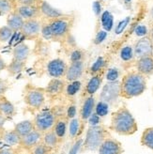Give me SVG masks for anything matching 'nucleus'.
<instances>
[{
    "label": "nucleus",
    "mask_w": 153,
    "mask_h": 154,
    "mask_svg": "<svg viewBox=\"0 0 153 154\" xmlns=\"http://www.w3.org/2000/svg\"><path fill=\"white\" fill-rule=\"evenodd\" d=\"M109 129L119 135L130 136L138 131V125L131 111L126 106H121L112 113Z\"/></svg>",
    "instance_id": "1"
},
{
    "label": "nucleus",
    "mask_w": 153,
    "mask_h": 154,
    "mask_svg": "<svg viewBox=\"0 0 153 154\" xmlns=\"http://www.w3.org/2000/svg\"><path fill=\"white\" fill-rule=\"evenodd\" d=\"M147 89V77L137 71L127 72L120 81V97L133 99L141 96Z\"/></svg>",
    "instance_id": "2"
},
{
    "label": "nucleus",
    "mask_w": 153,
    "mask_h": 154,
    "mask_svg": "<svg viewBox=\"0 0 153 154\" xmlns=\"http://www.w3.org/2000/svg\"><path fill=\"white\" fill-rule=\"evenodd\" d=\"M110 137L109 131L105 126L100 124L96 126H89L87 130L86 138L84 139L82 149L88 151H96L106 138Z\"/></svg>",
    "instance_id": "3"
},
{
    "label": "nucleus",
    "mask_w": 153,
    "mask_h": 154,
    "mask_svg": "<svg viewBox=\"0 0 153 154\" xmlns=\"http://www.w3.org/2000/svg\"><path fill=\"white\" fill-rule=\"evenodd\" d=\"M23 98L28 108L32 110H41L45 103L46 94L44 88L36 87L32 84H27L24 88Z\"/></svg>",
    "instance_id": "4"
},
{
    "label": "nucleus",
    "mask_w": 153,
    "mask_h": 154,
    "mask_svg": "<svg viewBox=\"0 0 153 154\" xmlns=\"http://www.w3.org/2000/svg\"><path fill=\"white\" fill-rule=\"evenodd\" d=\"M62 114H58L55 109L42 110L38 113L33 119L35 129L41 134H44L52 130L56 124L58 117Z\"/></svg>",
    "instance_id": "5"
},
{
    "label": "nucleus",
    "mask_w": 153,
    "mask_h": 154,
    "mask_svg": "<svg viewBox=\"0 0 153 154\" xmlns=\"http://www.w3.org/2000/svg\"><path fill=\"white\" fill-rule=\"evenodd\" d=\"M49 25L54 40H63L70 33L72 22L71 19L62 16L51 20Z\"/></svg>",
    "instance_id": "6"
},
{
    "label": "nucleus",
    "mask_w": 153,
    "mask_h": 154,
    "mask_svg": "<svg viewBox=\"0 0 153 154\" xmlns=\"http://www.w3.org/2000/svg\"><path fill=\"white\" fill-rule=\"evenodd\" d=\"M120 97V82L108 81L106 83L100 94V101L106 103L109 105H113Z\"/></svg>",
    "instance_id": "7"
},
{
    "label": "nucleus",
    "mask_w": 153,
    "mask_h": 154,
    "mask_svg": "<svg viewBox=\"0 0 153 154\" xmlns=\"http://www.w3.org/2000/svg\"><path fill=\"white\" fill-rule=\"evenodd\" d=\"M41 23L38 18L25 20L24 26L21 29V33L28 40H35L41 33Z\"/></svg>",
    "instance_id": "8"
},
{
    "label": "nucleus",
    "mask_w": 153,
    "mask_h": 154,
    "mask_svg": "<svg viewBox=\"0 0 153 154\" xmlns=\"http://www.w3.org/2000/svg\"><path fill=\"white\" fill-rule=\"evenodd\" d=\"M104 76H105V71L98 72V73L91 76V78L88 80V82L86 85V87L83 89L82 98L86 99L87 97L93 96L99 90V88H101Z\"/></svg>",
    "instance_id": "9"
},
{
    "label": "nucleus",
    "mask_w": 153,
    "mask_h": 154,
    "mask_svg": "<svg viewBox=\"0 0 153 154\" xmlns=\"http://www.w3.org/2000/svg\"><path fill=\"white\" fill-rule=\"evenodd\" d=\"M68 67L69 66L63 59L55 58L48 62L46 71H47L48 75L52 77V78L61 79L62 77H65Z\"/></svg>",
    "instance_id": "10"
},
{
    "label": "nucleus",
    "mask_w": 153,
    "mask_h": 154,
    "mask_svg": "<svg viewBox=\"0 0 153 154\" xmlns=\"http://www.w3.org/2000/svg\"><path fill=\"white\" fill-rule=\"evenodd\" d=\"M66 83L59 78H52L47 86L44 88L45 94L48 98L51 99H58L65 93Z\"/></svg>",
    "instance_id": "11"
},
{
    "label": "nucleus",
    "mask_w": 153,
    "mask_h": 154,
    "mask_svg": "<svg viewBox=\"0 0 153 154\" xmlns=\"http://www.w3.org/2000/svg\"><path fill=\"white\" fill-rule=\"evenodd\" d=\"M134 57L140 58L143 57H147L153 55V43L148 36L140 38L133 46Z\"/></svg>",
    "instance_id": "12"
},
{
    "label": "nucleus",
    "mask_w": 153,
    "mask_h": 154,
    "mask_svg": "<svg viewBox=\"0 0 153 154\" xmlns=\"http://www.w3.org/2000/svg\"><path fill=\"white\" fill-rule=\"evenodd\" d=\"M124 149L122 144L113 137H108L103 142L98 149L99 154H122Z\"/></svg>",
    "instance_id": "13"
},
{
    "label": "nucleus",
    "mask_w": 153,
    "mask_h": 154,
    "mask_svg": "<svg viewBox=\"0 0 153 154\" xmlns=\"http://www.w3.org/2000/svg\"><path fill=\"white\" fill-rule=\"evenodd\" d=\"M42 135L43 134H41V132L35 129L31 133L21 137L19 147L22 149L30 151L37 144H39L41 141H42Z\"/></svg>",
    "instance_id": "14"
},
{
    "label": "nucleus",
    "mask_w": 153,
    "mask_h": 154,
    "mask_svg": "<svg viewBox=\"0 0 153 154\" xmlns=\"http://www.w3.org/2000/svg\"><path fill=\"white\" fill-rule=\"evenodd\" d=\"M84 72H85V62H84V60L72 62L68 67L65 78L68 82L78 81L83 76Z\"/></svg>",
    "instance_id": "15"
},
{
    "label": "nucleus",
    "mask_w": 153,
    "mask_h": 154,
    "mask_svg": "<svg viewBox=\"0 0 153 154\" xmlns=\"http://www.w3.org/2000/svg\"><path fill=\"white\" fill-rule=\"evenodd\" d=\"M95 106H96V99L94 96H89L87 97L86 99H84V102L79 111L80 120L83 124L87 122L90 116L94 113Z\"/></svg>",
    "instance_id": "16"
},
{
    "label": "nucleus",
    "mask_w": 153,
    "mask_h": 154,
    "mask_svg": "<svg viewBox=\"0 0 153 154\" xmlns=\"http://www.w3.org/2000/svg\"><path fill=\"white\" fill-rule=\"evenodd\" d=\"M135 68L137 72L146 77L153 75V55L138 58L135 62Z\"/></svg>",
    "instance_id": "17"
},
{
    "label": "nucleus",
    "mask_w": 153,
    "mask_h": 154,
    "mask_svg": "<svg viewBox=\"0 0 153 154\" xmlns=\"http://www.w3.org/2000/svg\"><path fill=\"white\" fill-rule=\"evenodd\" d=\"M16 107L5 95L0 96V115L8 120L12 119L16 115Z\"/></svg>",
    "instance_id": "18"
},
{
    "label": "nucleus",
    "mask_w": 153,
    "mask_h": 154,
    "mask_svg": "<svg viewBox=\"0 0 153 154\" xmlns=\"http://www.w3.org/2000/svg\"><path fill=\"white\" fill-rule=\"evenodd\" d=\"M37 5H38V8H39V10H40L41 15H42V16H44L47 19H50V21L64 16V14L59 10H57V9H55V8H53L46 1H39V3H38Z\"/></svg>",
    "instance_id": "19"
},
{
    "label": "nucleus",
    "mask_w": 153,
    "mask_h": 154,
    "mask_svg": "<svg viewBox=\"0 0 153 154\" xmlns=\"http://www.w3.org/2000/svg\"><path fill=\"white\" fill-rule=\"evenodd\" d=\"M16 11L25 20L36 19L41 15L38 5H21L16 8Z\"/></svg>",
    "instance_id": "20"
},
{
    "label": "nucleus",
    "mask_w": 153,
    "mask_h": 154,
    "mask_svg": "<svg viewBox=\"0 0 153 154\" xmlns=\"http://www.w3.org/2000/svg\"><path fill=\"white\" fill-rule=\"evenodd\" d=\"M69 118L65 114L60 115L58 119L56 121V124L54 126L53 130L55 131L56 134L57 135L58 139L60 141V143L63 141L64 137L66 135V132H67V128H68V124H69Z\"/></svg>",
    "instance_id": "21"
},
{
    "label": "nucleus",
    "mask_w": 153,
    "mask_h": 154,
    "mask_svg": "<svg viewBox=\"0 0 153 154\" xmlns=\"http://www.w3.org/2000/svg\"><path fill=\"white\" fill-rule=\"evenodd\" d=\"M24 23H25V19L16 11V10L8 15L7 26H9L13 32L21 31L23 26H24Z\"/></svg>",
    "instance_id": "22"
},
{
    "label": "nucleus",
    "mask_w": 153,
    "mask_h": 154,
    "mask_svg": "<svg viewBox=\"0 0 153 154\" xmlns=\"http://www.w3.org/2000/svg\"><path fill=\"white\" fill-rule=\"evenodd\" d=\"M30 55V48L29 46L26 43H19L13 48L12 51V58L20 60V61H26Z\"/></svg>",
    "instance_id": "23"
},
{
    "label": "nucleus",
    "mask_w": 153,
    "mask_h": 154,
    "mask_svg": "<svg viewBox=\"0 0 153 154\" xmlns=\"http://www.w3.org/2000/svg\"><path fill=\"white\" fill-rule=\"evenodd\" d=\"M0 138L1 140L10 146H19L20 140H21V136L15 132L14 129L12 130H4L3 132L0 134Z\"/></svg>",
    "instance_id": "24"
},
{
    "label": "nucleus",
    "mask_w": 153,
    "mask_h": 154,
    "mask_svg": "<svg viewBox=\"0 0 153 154\" xmlns=\"http://www.w3.org/2000/svg\"><path fill=\"white\" fill-rule=\"evenodd\" d=\"M13 129L21 137H23V136L26 135L27 134L31 133L33 130H35L34 121L30 120V119L20 121L17 123V124H15Z\"/></svg>",
    "instance_id": "25"
},
{
    "label": "nucleus",
    "mask_w": 153,
    "mask_h": 154,
    "mask_svg": "<svg viewBox=\"0 0 153 154\" xmlns=\"http://www.w3.org/2000/svg\"><path fill=\"white\" fill-rule=\"evenodd\" d=\"M26 66V61H20V60H16L12 58L11 63L8 64L6 71L8 72L10 76H15L24 71Z\"/></svg>",
    "instance_id": "26"
},
{
    "label": "nucleus",
    "mask_w": 153,
    "mask_h": 154,
    "mask_svg": "<svg viewBox=\"0 0 153 154\" xmlns=\"http://www.w3.org/2000/svg\"><path fill=\"white\" fill-rule=\"evenodd\" d=\"M42 142L45 145H47L48 147L51 148L52 149H55L57 147V145L60 143L57 135L56 134L55 131H54L53 129L43 134V135H42Z\"/></svg>",
    "instance_id": "27"
},
{
    "label": "nucleus",
    "mask_w": 153,
    "mask_h": 154,
    "mask_svg": "<svg viewBox=\"0 0 153 154\" xmlns=\"http://www.w3.org/2000/svg\"><path fill=\"white\" fill-rule=\"evenodd\" d=\"M140 142L144 147L153 150V127H148L144 130Z\"/></svg>",
    "instance_id": "28"
},
{
    "label": "nucleus",
    "mask_w": 153,
    "mask_h": 154,
    "mask_svg": "<svg viewBox=\"0 0 153 154\" xmlns=\"http://www.w3.org/2000/svg\"><path fill=\"white\" fill-rule=\"evenodd\" d=\"M82 84L81 82L78 81H72V82H69L66 85V89H65V94L68 97H73L78 93L79 90L81 89Z\"/></svg>",
    "instance_id": "29"
},
{
    "label": "nucleus",
    "mask_w": 153,
    "mask_h": 154,
    "mask_svg": "<svg viewBox=\"0 0 153 154\" xmlns=\"http://www.w3.org/2000/svg\"><path fill=\"white\" fill-rule=\"evenodd\" d=\"M15 2L13 0H0V14L9 15L15 10Z\"/></svg>",
    "instance_id": "30"
},
{
    "label": "nucleus",
    "mask_w": 153,
    "mask_h": 154,
    "mask_svg": "<svg viewBox=\"0 0 153 154\" xmlns=\"http://www.w3.org/2000/svg\"><path fill=\"white\" fill-rule=\"evenodd\" d=\"M106 61L104 59V57H98L97 60L93 63V65L91 66L90 68V74L91 76L98 73V72H101L103 71H105V68H106Z\"/></svg>",
    "instance_id": "31"
},
{
    "label": "nucleus",
    "mask_w": 153,
    "mask_h": 154,
    "mask_svg": "<svg viewBox=\"0 0 153 154\" xmlns=\"http://www.w3.org/2000/svg\"><path fill=\"white\" fill-rule=\"evenodd\" d=\"M102 25L103 27L104 28L105 31H110L113 27L114 25V18H113V15L109 12V11H104L102 15Z\"/></svg>",
    "instance_id": "32"
},
{
    "label": "nucleus",
    "mask_w": 153,
    "mask_h": 154,
    "mask_svg": "<svg viewBox=\"0 0 153 154\" xmlns=\"http://www.w3.org/2000/svg\"><path fill=\"white\" fill-rule=\"evenodd\" d=\"M134 57V52H133V47L130 45L124 46L120 51V58L125 61V62H129V61L133 60Z\"/></svg>",
    "instance_id": "33"
},
{
    "label": "nucleus",
    "mask_w": 153,
    "mask_h": 154,
    "mask_svg": "<svg viewBox=\"0 0 153 154\" xmlns=\"http://www.w3.org/2000/svg\"><path fill=\"white\" fill-rule=\"evenodd\" d=\"M52 151L53 149L51 148H49L47 145H45L42 141H41L29 151V154H50Z\"/></svg>",
    "instance_id": "34"
},
{
    "label": "nucleus",
    "mask_w": 153,
    "mask_h": 154,
    "mask_svg": "<svg viewBox=\"0 0 153 154\" xmlns=\"http://www.w3.org/2000/svg\"><path fill=\"white\" fill-rule=\"evenodd\" d=\"M94 112L98 116H100L101 118H103V117H105L106 115H108V112H109V104H107L104 102L100 101L99 103H96Z\"/></svg>",
    "instance_id": "35"
},
{
    "label": "nucleus",
    "mask_w": 153,
    "mask_h": 154,
    "mask_svg": "<svg viewBox=\"0 0 153 154\" xmlns=\"http://www.w3.org/2000/svg\"><path fill=\"white\" fill-rule=\"evenodd\" d=\"M12 33L13 31L8 26H0V43H5L9 42V40L12 36Z\"/></svg>",
    "instance_id": "36"
},
{
    "label": "nucleus",
    "mask_w": 153,
    "mask_h": 154,
    "mask_svg": "<svg viewBox=\"0 0 153 154\" xmlns=\"http://www.w3.org/2000/svg\"><path fill=\"white\" fill-rule=\"evenodd\" d=\"M81 134L80 132V127H79V120L76 119H71L70 122V136L72 139V138H75L78 134Z\"/></svg>",
    "instance_id": "37"
},
{
    "label": "nucleus",
    "mask_w": 153,
    "mask_h": 154,
    "mask_svg": "<svg viewBox=\"0 0 153 154\" xmlns=\"http://www.w3.org/2000/svg\"><path fill=\"white\" fill-rule=\"evenodd\" d=\"M105 77L106 79L112 82V81H118V78L119 77V71L116 68H113V69H109L107 72L105 73Z\"/></svg>",
    "instance_id": "38"
},
{
    "label": "nucleus",
    "mask_w": 153,
    "mask_h": 154,
    "mask_svg": "<svg viewBox=\"0 0 153 154\" xmlns=\"http://www.w3.org/2000/svg\"><path fill=\"white\" fill-rule=\"evenodd\" d=\"M84 52L82 50L76 49L72 51V55H71V61L72 62H75V61H81L84 59Z\"/></svg>",
    "instance_id": "39"
},
{
    "label": "nucleus",
    "mask_w": 153,
    "mask_h": 154,
    "mask_svg": "<svg viewBox=\"0 0 153 154\" xmlns=\"http://www.w3.org/2000/svg\"><path fill=\"white\" fill-rule=\"evenodd\" d=\"M135 34L140 37V38H143V37H146V36H148V30L146 26H143V25H139L137 26L135 30H134Z\"/></svg>",
    "instance_id": "40"
},
{
    "label": "nucleus",
    "mask_w": 153,
    "mask_h": 154,
    "mask_svg": "<svg viewBox=\"0 0 153 154\" xmlns=\"http://www.w3.org/2000/svg\"><path fill=\"white\" fill-rule=\"evenodd\" d=\"M10 82L8 79H0V96L6 94V92L10 88Z\"/></svg>",
    "instance_id": "41"
},
{
    "label": "nucleus",
    "mask_w": 153,
    "mask_h": 154,
    "mask_svg": "<svg viewBox=\"0 0 153 154\" xmlns=\"http://www.w3.org/2000/svg\"><path fill=\"white\" fill-rule=\"evenodd\" d=\"M101 120H102V118L94 112L92 115L90 116V118L88 119L87 121L89 123V126H96V125L101 124Z\"/></svg>",
    "instance_id": "42"
},
{
    "label": "nucleus",
    "mask_w": 153,
    "mask_h": 154,
    "mask_svg": "<svg viewBox=\"0 0 153 154\" xmlns=\"http://www.w3.org/2000/svg\"><path fill=\"white\" fill-rule=\"evenodd\" d=\"M41 35L46 38V40H50V38H53L52 36V32H51V28H50V25L49 24H44L41 26Z\"/></svg>",
    "instance_id": "43"
},
{
    "label": "nucleus",
    "mask_w": 153,
    "mask_h": 154,
    "mask_svg": "<svg viewBox=\"0 0 153 154\" xmlns=\"http://www.w3.org/2000/svg\"><path fill=\"white\" fill-rule=\"evenodd\" d=\"M106 36H107V32L105 31V30H101V31H99L95 37L94 43L95 44H101L106 38Z\"/></svg>",
    "instance_id": "44"
},
{
    "label": "nucleus",
    "mask_w": 153,
    "mask_h": 154,
    "mask_svg": "<svg viewBox=\"0 0 153 154\" xmlns=\"http://www.w3.org/2000/svg\"><path fill=\"white\" fill-rule=\"evenodd\" d=\"M83 142H84L83 139H78L77 141L75 142V144L72 146V148L71 149V150H70V152H69V154H77L80 151V149H82Z\"/></svg>",
    "instance_id": "45"
},
{
    "label": "nucleus",
    "mask_w": 153,
    "mask_h": 154,
    "mask_svg": "<svg viewBox=\"0 0 153 154\" xmlns=\"http://www.w3.org/2000/svg\"><path fill=\"white\" fill-rule=\"evenodd\" d=\"M129 21H130V18H126V19L122 20V21L119 23V24L118 25V26H117V28H116V33H117V34H120L122 31H123L124 28L126 27V26L128 25Z\"/></svg>",
    "instance_id": "46"
},
{
    "label": "nucleus",
    "mask_w": 153,
    "mask_h": 154,
    "mask_svg": "<svg viewBox=\"0 0 153 154\" xmlns=\"http://www.w3.org/2000/svg\"><path fill=\"white\" fill-rule=\"evenodd\" d=\"M75 115H76V106L71 104L68 107L67 112H66V116L69 118V119H74Z\"/></svg>",
    "instance_id": "47"
},
{
    "label": "nucleus",
    "mask_w": 153,
    "mask_h": 154,
    "mask_svg": "<svg viewBox=\"0 0 153 154\" xmlns=\"http://www.w3.org/2000/svg\"><path fill=\"white\" fill-rule=\"evenodd\" d=\"M0 154H19L17 149L13 148H3L0 149Z\"/></svg>",
    "instance_id": "48"
},
{
    "label": "nucleus",
    "mask_w": 153,
    "mask_h": 154,
    "mask_svg": "<svg viewBox=\"0 0 153 154\" xmlns=\"http://www.w3.org/2000/svg\"><path fill=\"white\" fill-rule=\"evenodd\" d=\"M19 6L21 5H36V0H17Z\"/></svg>",
    "instance_id": "49"
},
{
    "label": "nucleus",
    "mask_w": 153,
    "mask_h": 154,
    "mask_svg": "<svg viewBox=\"0 0 153 154\" xmlns=\"http://www.w3.org/2000/svg\"><path fill=\"white\" fill-rule=\"evenodd\" d=\"M7 121H8V119H7L6 118H4L3 116L0 115V134H1V133L5 130V129H4V125H5V123H6Z\"/></svg>",
    "instance_id": "50"
},
{
    "label": "nucleus",
    "mask_w": 153,
    "mask_h": 154,
    "mask_svg": "<svg viewBox=\"0 0 153 154\" xmlns=\"http://www.w3.org/2000/svg\"><path fill=\"white\" fill-rule=\"evenodd\" d=\"M7 66H8V64L6 63V61L3 59V57L1 56H0V72H3L4 70H6Z\"/></svg>",
    "instance_id": "51"
},
{
    "label": "nucleus",
    "mask_w": 153,
    "mask_h": 154,
    "mask_svg": "<svg viewBox=\"0 0 153 154\" xmlns=\"http://www.w3.org/2000/svg\"><path fill=\"white\" fill-rule=\"evenodd\" d=\"M101 9H102V7L100 5V3L99 2H95L94 3V11L97 15H99L101 13Z\"/></svg>",
    "instance_id": "52"
},
{
    "label": "nucleus",
    "mask_w": 153,
    "mask_h": 154,
    "mask_svg": "<svg viewBox=\"0 0 153 154\" xmlns=\"http://www.w3.org/2000/svg\"><path fill=\"white\" fill-rule=\"evenodd\" d=\"M148 37L150 38V40H151V42L153 43V25H152V26H151V28L149 30V32H148Z\"/></svg>",
    "instance_id": "53"
},
{
    "label": "nucleus",
    "mask_w": 153,
    "mask_h": 154,
    "mask_svg": "<svg viewBox=\"0 0 153 154\" xmlns=\"http://www.w3.org/2000/svg\"><path fill=\"white\" fill-rule=\"evenodd\" d=\"M150 18L153 21V7L151 8V10H150Z\"/></svg>",
    "instance_id": "54"
},
{
    "label": "nucleus",
    "mask_w": 153,
    "mask_h": 154,
    "mask_svg": "<svg viewBox=\"0 0 153 154\" xmlns=\"http://www.w3.org/2000/svg\"><path fill=\"white\" fill-rule=\"evenodd\" d=\"M126 2H131V0H125Z\"/></svg>",
    "instance_id": "55"
},
{
    "label": "nucleus",
    "mask_w": 153,
    "mask_h": 154,
    "mask_svg": "<svg viewBox=\"0 0 153 154\" xmlns=\"http://www.w3.org/2000/svg\"><path fill=\"white\" fill-rule=\"evenodd\" d=\"M50 154H55V153H53V152H51V153H50Z\"/></svg>",
    "instance_id": "56"
},
{
    "label": "nucleus",
    "mask_w": 153,
    "mask_h": 154,
    "mask_svg": "<svg viewBox=\"0 0 153 154\" xmlns=\"http://www.w3.org/2000/svg\"><path fill=\"white\" fill-rule=\"evenodd\" d=\"M152 94H153V88H152Z\"/></svg>",
    "instance_id": "57"
}]
</instances>
